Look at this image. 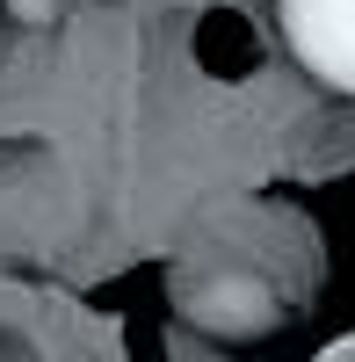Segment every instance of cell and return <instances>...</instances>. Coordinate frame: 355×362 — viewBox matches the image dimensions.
I'll list each match as a JSON object with an SVG mask.
<instances>
[{"label":"cell","instance_id":"6da1fadb","mask_svg":"<svg viewBox=\"0 0 355 362\" xmlns=\"http://www.w3.org/2000/svg\"><path fill=\"white\" fill-rule=\"evenodd\" d=\"M290 58L334 95H355V0H276Z\"/></svg>","mask_w":355,"mask_h":362},{"label":"cell","instance_id":"7a4b0ae2","mask_svg":"<svg viewBox=\"0 0 355 362\" xmlns=\"http://www.w3.org/2000/svg\"><path fill=\"white\" fill-rule=\"evenodd\" d=\"M182 312L203 326V334L218 341H254L276 326V290L261 276H240V268H225V276H189L182 283Z\"/></svg>","mask_w":355,"mask_h":362}]
</instances>
